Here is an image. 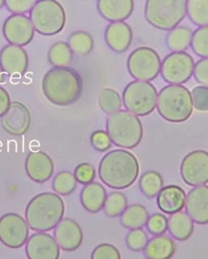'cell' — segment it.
<instances>
[{
	"label": "cell",
	"instance_id": "3957f363",
	"mask_svg": "<svg viewBox=\"0 0 208 259\" xmlns=\"http://www.w3.org/2000/svg\"><path fill=\"white\" fill-rule=\"evenodd\" d=\"M64 212V202L60 195L53 192H42L28 202L25 219L31 230L49 231L62 221Z\"/></svg>",
	"mask_w": 208,
	"mask_h": 259
},
{
	"label": "cell",
	"instance_id": "ee69618b",
	"mask_svg": "<svg viewBox=\"0 0 208 259\" xmlns=\"http://www.w3.org/2000/svg\"><path fill=\"white\" fill-rule=\"evenodd\" d=\"M11 99L7 91L0 86V117H3L11 105Z\"/></svg>",
	"mask_w": 208,
	"mask_h": 259
},
{
	"label": "cell",
	"instance_id": "ba28073f",
	"mask_svg": "<svg viewBox=\"0 0 208 259\" xmlns=\"http://www.w3.org/2000/svg\"><path fill=\"white\" fill-rule=\"evenodd\" d=\"M157 98V91L151 83L137 80L130 82L124 89L123 103L127 111L144 116L155 110Z\"/></svg>",
	"mask_w": 208,
	"mask_h": 259
},
{
	"label": "cell",
	"instance_id": "83f0119b",
	"mask_svg": "<svg viewBox=\"0 0 208 259\" xmlns=\"http://www.w3.org/2000/svg\"><path fill=\"white\" fill-rule=\"evenodd\" d=\"M48 58L55 68H69L74 60V53L67 43L58 41L50 48Z\"/></svg>",
	"mask_w": 208,
	"mask_h": 259
},
{
	"label": "cell",
	"instance_id": "9c48e42d",
	"mask_svg": "<svg viewBox=\"0 0 208 259\" xmlns=\"http://www.w3.org/2000/svg\"><path fill=\"white\" fill-rule=\"evenodd\" d=\"M127 69L135 79L143 81H152L160 72V58L154 50L147 47H141L130 54L127 60Z\"/></svg>",
	"mask_w": 208,
	"mask_h": 259
},
{
	"label": "cell",
	"instance_id": "6da1fadb",
	"mask_svg": "<svg viewBox=\"0 0 208 259\" xmlns=\"http://www.w3.org/2000/svg\"><path fill=\"white\" fill-rule=\"evenodd\" d=\"M83 90L80 74L71 68H54L42 80V91L47 99L59 107H66L77 102Z\"/></svg>",
	"mask_w": 208,
	"mask_h": 259
},
{
	"label": "cell",
	"instance_id": "30bf717a",
	"mask_svg": "<svg viewBox=\"0 0 208 259\" xmlns=\"http://www.w3.org/2000/svg\"><path fill=\"white\" fill-rule=\"evenodd\" d=\"M194 63L185 52L171 53L161 64V75L166 82L181 84L187 82L194 73Z\"/></svg>",
	"mask_w": 208,
	"mask_h": 259
},
{
	"label": "cell",
	"instance_id": "7bdbcfd3",
	"mask_svg": "<svg viewBox=\"0 0 208 259\" xmlns=\"http://www.w3.org/2000/svg\"><path fill=\"white\" fill-rule=\"evenodd\" d=\"M193 74L197 82L208 87V59L199 60L194 66Z\"/></svg>",
	"mask_w": 208,
	"mask_h": 259
},
{
	"label": "cell",
	"instance_id": "7a4b0ae2",
	"mask_svg": "<svg viewBox=\"0 0 208 259\" xmlns=\"http://www.w3.org/2000/svg\"><path fill=\"white\" fill-rule=\"evenodd\" d=\"M140 165L136 157L125 150H113L103 157L98 166L101 181L112 189L130 187L137 179Z\"/></svg>",
	"mask_w": 208,
	"mask_h": 259
},
{
	"label": "cell",
	"instance_id": "4fadbf2b",
	"mask_svg": "<svg viewBox=\"0 0 208 259\" xmlns=\"http://www.w3.org/2000/svg\"><path fill=\"white\" fill-rule=\"evenodd\" d=\"M4 35L11 45L23 47L28 45L34 35L29 18L25 15H12L4 22Z\"/></svg>",
	"mask_w": 208,
	"mask_h": 259
},
{
	"label": "cell",
	"instance_id": "60d3db41",
	"mask_svg": "<svg viewBox=\"0 0 208 259\" xmlns=\"http://www.w3.org/2000/svg\"><path fill=\"white\" fill-rule=\"evenodd\" d=\"M193 106L199 111H208V87L198 86L192 91Z\"/></svg>",
	"mask_w": 208,
	"mask_h": 259
},
{
	"label": "cell",
	"instance_id": "ab89813d",
	"mask_svg": "<svg viewBox=\"0 0 208 259\" xmlns=\"http://www.w3.org/2000/svg\"><path fill=\"white\" fill-rule=\"evenodd\" d=\"M90 142L94 149L99 152H105L112 147V140L109 134L103 130L94 132L90 137Z\"/></svg>",
	"mask_w": 208,
	"mask_h": 259
},
{
	"label": "cell",
	"instance_id": "8992f818",
	"mask_svg": "<svg viewBox=\"0 0 208 259\" xmlns=\"http://www.w3.org/2000/svg\"><path fill=\"white\" fill-rule=\"evenodd\" d=\"M186 14L187 1L185 0H149L146 3V19L158 29H174Z\"/></svg>",
	"mask_w": 208,
	"mask_h": 259
},
{
	"label": "cell",
	"instance_id": "52a82bcc",
	"mask_svg": "<svg viewBox=\"0 0 208 259\" xmlns=\"http://www.w3.org/2000/svg\"><path fill=\"white\" fill-rule=\"evenodd\" d=\"M29 19L34 31L45 36L60 33L66 25L64 9L55 0H40L29 13Z\"/></svg>",
	"mask_w": 208,
	"mask_h": 259
},
{
	"label": "cell",
	"instance_id": "d6a6232c",
	"mask_svg": "<svg viewBox=\"0 0 208 259\" xmlns=\"http://www.w3.org/2000/svg\"><path fill=\"white\" fill-rule=\"evenodd\" d=\"M127 207V198L121 192H112L106 198L104 211L109 218L121 216Z\"/></svg>",
	"mask_w": 208,
	"mask_h": 259
},
{
	"label": "cell",
	"instance_id": "5b68a950",
	"mask_svg": "<svg viewBox=\"0 0 208 259\" xmlns=\"http://www.w3.org/2000/svg\"><path fill=\"white\" fill-rule=\"evenodd\" d=\"M106 128L112 142L120 148H135L141 143L144 136L139 118L127 110H119L109 115Z\"/></svg>",
	"mask_w": 208,
	"mask_h": 259
},
{
	"label": "cell",
	"instance_id": "9a60e30c",
	"mask_svg": "<svg viewBox=\"0 0 208 259\" xmlns=\"http://www.w3.org/2000/svg\"><path fill=\"white\" fill-rule=\"evenodd\" d=\"M29 259H59L60 247L51 235L39 232L30 236L25 245Z\"/></svg>",
	"mask_w": 208,
	"mask_h": 259
},
{
	"label": "cell",
	"instance_id": "bcb514c9",
	"mask_svg": "<svg viewBox=\"0 0 208 259\" xmlns=\"http://www.w3.org/2000/svg\"><path fill=\"white\" fill-rule=\"evenodd\" d=\"M5 6V1H3V0H0V9L3 8V7Z\"/></svg>",
	"mask_w": 208,
	"mask_h": 259
},
{
	"label": "cell",
	"instance_id": "e0dca14e",
	"mask_svg": "<svg viewBox=\"0 0 208 259\" xmlns=\"http://www.w3.org/2000/svg\"><path fill=\"white\" fill-rule=\"evenodd\" d=\"M54 236L59 247L64 251H75L83 243V230L80 224L71 218L62 219L55 227Z\"/></svg>",
	"mask_w": 208,
	"mask_h": 259
},
{
	"label": "cell",
	"instance_id": "603a6c76",
	"mask_svg": "<svg viewBox=\"0 0 208 259\" xmlns=\"http://www.w3.org/2000/svg\"><path fill=\"white\" fill-rule=\"evenodd\" d=\"M107 196L104 186L97 182H92L82 189L80 201L85 210L95 213L104 208Z\"/></svg>",
	"mask_w": 208,
	"mask_h": 259
},
{
	"label": "cell",
	"instance_id": "8fae6325",
	"mask_svg": "<svg viewBox=\"0 0 208 259\" xmlns=\"http://www.w3.org/2000/svg\"><path fill=\"white\" fill-rule=\"evenodd\" d=\"M180 171L182 180L188 186H204L208 183V152L196 150L187 154Z\"/></svg>",
	"mask_w": 208,
	"mask_h": 259
},
{
	"label": "cell",
	"instance_id": "4dcf8cb0",
	"mask_svg": "<svg viewBox=\"0 0 208 259\" xmlns=\"http://www.w3.org/2000/svg\"><path fill=\"white\" fill-rule=\"evenodd\" d=\"M67 44L73 53L80 56L88 55L94 48L93 38L84 31L73 33L68 39Z\"/></svg>",
	"mask_w": 208,
	"mask_h": 259
},
{
	"label": "cell",
	"instance_id": "f546056e",
	"mask_svg": "<svg viewBox=\"0 0 208 259\" xmlns=\"http://www.w3.org/2000/svg\"><path fill=\"white\" fill-rule=\"evenodd\" d=\"M187 14L197 26H208V0H188Z\"/></svg>",
	"mask_w": 208,
	"mask_h": 259
},
{
	"label": "cell",
	"instance_id": "4316f807",
	"mask_svg": "<svg viewBox=\"0 0 208 259\" xmlns=\"http://www.w3.org/2000/svg\"><path fill=\"white\" fill-rule=\"evenodd\" d=\"M192 36V31L190 28L176 27L167 34V47L173 53L184 52L191 45Z\"/></svg>",
	"mask_w": 208,
	"mask_h": 259
},
{
	"label": "cell",
	"instance_id": "74e56055",
	"mask_svg": "<svg viewBox=\"0 0 208 259\" xmlns=\"http://www.w3.org/2000/svg\"><path fill=\"white\" fill-rule=\"evenodd\" d=\"M91 259H121L119 250L109 243L97 245L92 251Z\"/></svg>",
	"mask_w": 208,
	"mask_h": 259
},
{
	"label": "cell",
	"instance_id": "d4e9b609",
	"mask_svg": "<svg viewBox=\"0 0 208 259\" xmlns=\"http://www.w3.org/2000/svg\"><path fill=\"white\" fill-rule=\"evenodd\" d=\"M168 230L171 236L177 240H188L194 232V221L185 212H177L170 216Z\"/></svg>",
	"mask_w": 208,
	"mask_h": 259
},
{
	"label": "cell",
	"instance_id": "d590c367",
	"mask_svg": "<svg viewBox=\"0 0 208 259\" xmlns=\"http://www.w3.org/2000/svg\"><path fill=\"white\" fill-rule=\"evenodd\" d=\"M148 235L143 229L132 230L126 236V244L129 249L135 252L143 251L148 243Z\"/></svg>",
	"mask_w": 208,
	"mask_h": 259
},
{
	"label": "cell",
	"instance_id": "836d02e7",
	"mask_svg": "<svg viewBox=\"0 0 208 259\" xmlns=\"http://www.w3.org/2000/svg\"><path fill=\"white\" fill-rule=\"evenodd\" d=\"M77 181L74 174L70 171H61L54 177L52 188L60 195H69L77 189Z\"/></svg>",
	"mask_w": 208,
	"mask_h": 259
},
{
	"label": "cell",
	"instance_id": "f1b7e54d",
	"mask_svg": "<svg viewBox=\"0 0 208 259\" xmlns=\"http://www.w3.org/2000/svg\"><path fill=\"white\" fill-rule=\"evenodd\" d=\"M164 181L159 172L149 170L141 176L139 180V187L141 192L147 198H153L159 195L163 188Z\"/></svg>",
	"mask_w": 208,
	"mask_h": 259
},
{
	"label": "cell",
	"instance_id": "f6af8a7d",
	"mask_svg": "<svg viewBox=\"0 0 208 259\" xmlns=\"http://www.w3.org/2000/svg\"><path fill=\"white\" fill-rule=\"evenodd\" d=\"M4 82H6V77L2 67L0 66V84H3Z\"/></svg>",
	"mask_w": 208,
	"mask_h": 259
},
{
	"label": "cell",
	"instance_id": "277c9868",
	"mask_svg": "<svg viewBox=\"0 0 208 259\" xmlns=\"http://www.w3.org/2000/svg\"><path fill=\"white\" fill-rule=\"evenodd\" d=\"M156 107L165 120L175 123L185 122L193 113L192 97L185 86L170 84L159 92Z\"/></svg>",
	"mask_w": 208,
	"mask_h": 259
},
{
	"label": "cell",
	"instance_id": "2e32d148",
	"mask_svg": "<svg viewBox=\"0 0 208 259\" xmlns=\"http://www.w3.org/2000/svg\"><path fill=\"white\" fill-rule=\"evenodd\" d=\"M0 66L10 77H20L28 66V57L22 47L9 45L0 51Z\"/></svg>",
	"mask_w": 208,
	"mask_h": 259
},
{
	"label": "cell",
	"instance_id": "484cf974",
	"mask_svg": "<svg viewBox=\"0 0 208 259\" xmlns=\"http://www.w3.org/2000/svg\"><path fill=\"white\" fill-rule=\"evenodd\" d=\"M120 218L121 225L128 230L142 229L147 225L149 212L144 205L133 204L127 206Z\"/></svg>",
	"mask_w": 208,
	"mask_h": 259
},
{
	"label": "cell",
	"instance_id": "d6986e66",
	"mask_svg": "<svg viewBox=\"0 0 208 259\" xmlns=\"http://www.w3.org/2000/svg\"><path fill=\"white\" fill-rule=\"evenodd\" d=\"M186 213L194 222L198 224H208V186L194 188L188 193L185 202Z\"/></svg>",
	"mask_w": 208,
	"mask_h": 259
},
{
	"label": "cell",
	"instance_id": "5bb4252c",
	"mask_svg": "<svg viewBox=\"0 0 208 259\" xmlns=\"http://www.w3.org/2000/svg\"><path fill=\"white\" fill-rule=\"evenodd\" d=\"M0 122L4 130L9 134L23 136L29 130L31 113L23 104L13 101L7 113L1 117Z\"/></svg>",
	"mask_w": 208,
	"mask_h": 259
},
{
	"label": "cell",
	"instance_id": "7c38bea8",
	"mask_svg": "<svg viewBox=\"0 0 208 259\" xmlns=\"http://www.w3.org/2000/svg\"><path fill=\"white\" fill-rule=\"evenodd\" d=\"M28 224L21 215L8 213L0 218V241L11 248L22 247L28 241Z\"/></svg>",
	"mask_w": 208,
	"mask_h": 259
},
{
	"label": "cell",
	"instance_id": "b9f144b4",
	"mask_svg": "<svg viewBox=\"0 0 208 259\" xmlns=\"http://www.w3.org/2000/svg\"><path fill=\"white\" fill-rule=\"evenodd\" d=\"M36 2V0H7L5 6L14 15H24L31 12Z\"/></svg>",
	"mask_w": 208,
	"mask_h": 259
},
{
	"label": "cell",
	"instance_id": "f35d334b",
	"mask_svg": "<svg viewBox=\"0 0 208 259\" xmlns=\"http://www.w3.org/2000/svg\"><path fill=\"white\" fill-rule=\"evenodd\" d=\"M96 176L95 167L89 163H82L76 167L74 177L80 184L86 185L92 183Z\"/></svg>",
	"mask_w": 208,
	"mask_h": 259
},
{
	"label": "cell",
	"instance_id": "8d00e7d4",
	"mask_svg": "<svg viewBox=\"0 0 208 259\" xmlns=\"http://www.w3.org/2000/svg\"><path fill=\"white\" fill-rule=\"evenodd\" d=\"M168 220L165 215L156 213L149 217L147 223L148 231L154 236H161L168 230Z\"/></svg>",
	"mask_w": 208,
	"mask_h": 259
},
{
	"label": "cell",
	"instance_id": "44dd1931",
	"mask_svg": "<svg viewBox=\"0 0 208 259\" xmlns=\"http://www.w3.org/2000/svg\"><path fill=\"white\" fill-rule=\"evenodd\" d=\"M134 4L132 0H99L97 9L99 14L109 22H120L131 16Z\"/></svg>",
	"mask_w": 208,
	"mask_h": 259
},
{
	"label": "cell",
	"instance_id": "7402d4cb",
	"mask_svg": "<svg viewBox=\"0 0 208 259\" xmlns=\"http://www.w3.org/2000/svg\"><path fill=\"white\" fill-rule=\"evenodd\" d=\"M186 198V194L182 188L169 185L162 188L157 195V205L162 212L171 215L183 209Z\"/></svg>",
	"mask_w": 208,
	"mask_h": 259
},
{
	"label": "cell",
	"instance_id": "ac0fdd59",
	"mask_svg": "<svg viewBox=\"0 0 208 259\" xmlns=\"http://www.w3.org/2000/svg\"><path fill=\"white\" fill-rule=\"evenodd\" d=\"M27 175L36 183H43L52 177L54 164L52 159L42 151H31L27 156L25 164Z\"/></svg>",
	"mask_w": 208,
	"mask_h": 259
},
{
	"label": "cell",
	"instance_id": "1f68e13d",
	"mask_svg": "<svg viewBox=\"0 0 208 259\" xmlns=\"http://www.w3.org/2000/svg\"><path fill=\"white\" fill-rule=\"evenodd\" d=\"M100 108L106 114H113L119 111L122 106V100L118 92L112 89H104L98 98Z\"/></svg>",
	"mask_w": 208,
	"mask_h": 259
},
{
	"label": "cell",
	"instance_id": "cb8c5ba5",
	"mask_svg": "<svg viewBox=\"0 0 208 259\" xmlns=\"http://www.w3.org/2000/svg\"><path fill=\"white\" fill-rule=\"evenodd\" d=\"M144 251L147 259H171L176 254V245L171 238L161 235L149 240Z\"/></svg>",
	"mask_w": 208,
	"mask_h": 259
},
{
	"label": "cell",
	"instance_id": "e575fe53",
	"mask_svg": "<svg viewBox=\"0 0 208 259\" xmlns=\"http://www.w3.org/2000/svg\"><path fill=\"white\" fill-rule=\"evenodd\" d=\"M191 45L198 57L208 59V26L201 27L194 31Z\"/></svg>",
	"mask_w": 208,
	"mask_h": 259
},
{
	"label": "cell",
	"instance_id": "ffe728a7",
	"mask_svg": "<svg viewBox=\"0 0 208 259\" xmlns=\"http://www.w3.org/2000/svg\"><path fill=\"white\" fill-rule=\"evenodd\" d=\"M105 39L112 51L121 54L127 51L131 45L133 32L125 22H113L106 28Z\"/></svg>",
	"mask_w": 208,
	"mask_h": 259
}]
</instances>
